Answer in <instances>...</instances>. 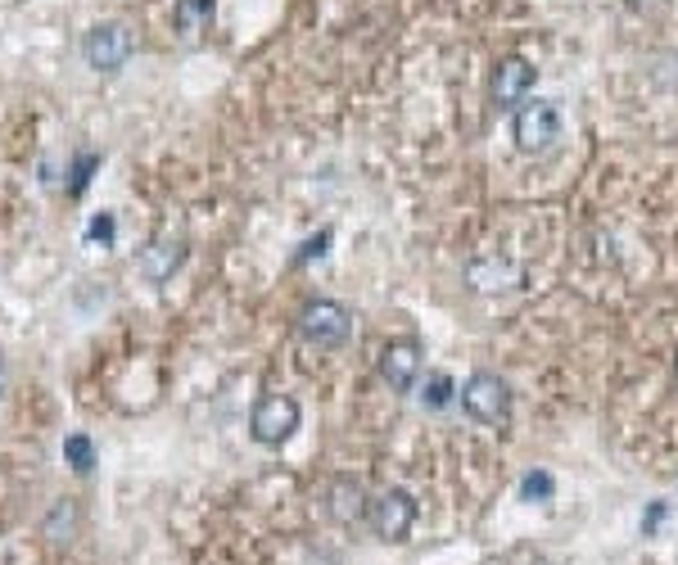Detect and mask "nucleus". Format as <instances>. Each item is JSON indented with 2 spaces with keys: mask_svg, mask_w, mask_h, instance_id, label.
<instances>
[{
  "mask_svg": "<svg viewBox=\"0 0 678 565\" xmlns=\"http://www.w3.org/2000/svg\"><path fill=\"white\" fill-rule=\"evenodd\" d=\"M298 339H304L308 349H344L353 339V313L344 304H335V298H308L304 308H298Z\"/></svg>",
  "mask_w": 678,
  "mask_h": 565,
  "instance_id": "obj_1",
  "label": "nucleus"
},
{
  "mask_svg": "<svg viewBox=\"0 0 678 565\" xmlns=\"http://www.w3.org/2000/svg\"><path fill=\"white\" fill-rule=\"evenodd\" d=\"M511 136H516V149L520 155H547L561 140V113L552 100H524L516 113H511Z\"/></svg>",
  "mask_w": 678,
  "mask_h": 565,
  "instance_id": "obj_2",
  "label": "nucleus"
},
{
  "mask_svg": "<svg viewBox=\"0 0 678 565\" xmlns=\"http://www.w3.org/2000/svg\"><path fill=\"white\" fill-rule=\"evenodd\" d=\"M462 407H466L471 421H479L488 430H502L511 421V385L494 371H475L462 385Z\"/></svg>",
  "mask_w": 678,
  "mask_h": 565,
  "instance_id": "obj_3",
  "label": "nucleus"
},
{
  "mask_svg": "<svg viewBox=\"0 0 678 565\" xmlns=\"http://www.w3.org/2000/svg\"><path fill=\"white\" fill-rule=\"evenodd\" d=\"M298 421H304V411H298V403L290 394H262L249 411V434L262 448H281L294 439Z\"/></svg>",
  "mask_w": 678,
  "mask_h": 565,
  "instance_id": "obj_4",
  "label": "nucleus"
},
{
  "mask_svg": "<svg viewBox=\"0 0 678 565\" xmlns=\"http://www.w3.org/2000/svg\"><path fill=\"white\" fill-rule=\"evenodd\" d=\"M366 520H371L375 539H385V543H407L411 524H417V498H411L407 488H385V494L371 498Z\"/></svg>",
  "mask_w": 678,
  "mask_h": 565,
  "instance_id": "obj_5",
  "label": "nucleus"
},
{
  "mask_svg": "<svg viewBox=\"0 0 678 565\" xmlns=\"http://www.w3.org/2000/svg\"><path fill=\"white\" fill-rule=\"evenodd\" d=\"M136 42L123 23H95L87 36H82V59L95 68V72H118L127 59H132Z\"/></svg>",
  "mask_w": 678,
  "mask_h": 565,
  "instance_id": "obj_6",
  "label": "nucleus"
},
{
  "mask_svg": "<svg viewBox=\"0 0 678 565\" xmlns=\"http://www.w3.org/2000/svg\"><path fill=\"white\" fill-rule=\"evenodd\" d=\"M421 362H426V349H421V339H389V344L381 349V375H385V385L407 394L411 385L421 381Z\"/></svg>",
  "mask_w": 678,
  "mask_h": 565,
  "instance_id": "obj_7",
  "label": "nucleus"
},
{
  "mask_svg": "<svg viewBox=\"0 0 678 565\" xmlns=\"http://www.w3.org/2000/svg\"><path fill=\"white\" fill-rule=\"evenodd\" d=\"M530 87H534L530 59L507 55V59L494 68V104H498V109H511V113H516L524 100H530Z\"/></svg>",
  "mask_w": 678,
  "mask_h": 565,
  "instance_id": "obj_8",
  "label": "nucleus"
},
{
  "mask_svg": "<svg viewBox=\"0 0 678 565\" xmlns=\"http://www.w3.org/2000/svg\"><path fill=\"white\" fill-rule=\"evenodd\" d=\"M181 262H185V240H168V236H159V240H149V245L140 249L136 268H140L145 281L163 285V281H172V272L181 268Z\"/></svg>",
  "mask_w": 678,
  "mask_h": 565,
  "instance_id": "obj_9",
  "label": "nucleus"
},
{
  "mask_svg": "<svg viewBox=\"0 0 678 565\" xmlns=\"http://www.w3.org/2000/svg\"><path fill=\"white\" fill-rule=\"evenodd\" d=\"M366 507H371V498L362 494L358 479H335V484H330V516H335L339 524L366 520Z\"/></svg>",
  "mask_w": 678,
  "mask_h": 565,
  "instance_id": "obj_10",
  "label": "nucleus"
},
{
  "mask_svg": "<svg viewBox=\"0 0 678 565\" xmlns=\"http://www.w3.org/2000/svg\"><path fill=\"white\" fill-rule=\"evenodd\" d=\"M72 530H78V507H72V502L64 498V502H55V511L46 516L42 534H46L50 543H68V539H72Z\"/></svg>",
  "mask_w": 678,
  "mask_h": 565,
  "instance_id": "obj_11",
  "label": "nucleus"
},
{
  "mask_svg": "<svg viewBox=\"0 0 678 565\" xmlns=\"http://www.w3.org/2000/svg\"><path fill=\"white\" fill-rule=\"evenodd\" d=\"M213 19V0H177V27L191 36Z\"/></svg>",
  "mask_w": 678,
  "mask_h": 565,
  "instance_id": "obj_12",
  "label": "nucleus"
},
{
  "mask_svg": "<svg viewBox=\"0 0 678 565\" xmlns=\"http://www.w3.org/2000/svg\"><path fill=\"white\" fill-rule=\"evenodd\" d=\"M64 462L78 471V475H87L91 466H95V448H91V439L87 434H68L64 439Z\"/></svg>",
  "mask_w": 678,
  "mask_h": 565,
  "instance_id": "obj_13",
  "label": "nucleus"
},
{
  "mask_svg": "<svg viewBox=\"0 0 678 565\" xmlns=\"http://www.w3.org/2000/svg\"><path fill=\"white\" fill-rule=\"evenodd\" d=\"M552 494H556V479L547 471H534V475L520 479V498L524 502H552Z\"/></svg>",
  "mask_w": 678,
  "mask_h": 565,
  "instance_id": "obj_14",
  "label": "nucleus"
},
{
  "mask_svg": "<svg viewBox=\"0 0 678 565\" xmlns=\"http://www.w3.org/2000/svg\"><path fill=\"white\" fill-rule=\"evenodd\" d=\"M421 398H426V407H448L452 403V381H448L443 371H434L430 381H426V394Z\"/></svg>",
  "mask_w": 678,
  "mask_h": 565,
  "instance_id": "obj_15",
  "label": "nucleus"
},
{
  "mask_svg": "<svg viewBox=\"0 0 678 565\" xmlns=\"http://www.w3.org/2000/svg\"><path fill=\"white\" fill-rule=\"evenodd\" d=\"M87 240H95V245H113V217H109V213H100V217L87 226Z\"/></svg>",
  "mask_w": 678,
  "mask_h": 565,
  "instance_id": "obj_16",
  "label": "nucleus"
},
{
  "mask_svg": "<svg viewBox=\"0 0 678 565\" xmlns=\"http://www.w3.org/2000/svg\"><path fill=\"white\" fill-rule=\"evenodd\" d=\"M95 163H100L95 155H87V159L78 163V172H72V195H82V191H87V181H91V172H95Z\"/></svg>",
  "mask_w": 678,
  "mask_h": 565,
  "instance_id": "obj_17",
  "label": "nucleus"
},
{
  "mask_svg": "<svg viewBox=\"0 0 678 565\" xmlns=\"http://www.w3.org/2000/svg\"><path fill=\"white\" fill-rule=\"evenodd\" d=\"M326 245H330V231H321L317 240H308L304 249H298V253H294V262H308V258H321V253H326Z\"/></svg>",
  "mask_w": 678,
  "mask_h": 565,
  "instance_id": "obj_18",
  "label": "nucleus"
},
{
  "mask_svg": "<svg viewBox=\"0 0 678 565\" xmlns=\"http://www.w3.org/2000/svg\"><path fill=\"white\" fill-rule=\"evenodd\" d=\"M660 520H665V502H652V511H647V520H643V534H652Z\"/></svg>",
  "mask_w": 678,
  "mask_h": 565,
  "instance_id": "obj_19",
  "label": "nucleus"
},
{
  "mask_svg": "<svg viewBox=\"0 0 678 565\" xmlns=\"http://www.w3.org/2000/svg\"><path fill=\"white\" fill-rule=\"evenodd\" d=\"M5 389H10V366H5V358H0V398H5Z\"/></svg>",
  "mask_w": 678,
  "mask_h": 565,
  "instance_id": "obj_20",
  "label": "nucleus"
},
{
  "mask_svg": "<svg viewBox=\"0 0 678 565\" xmlns=\"http://www.w3.org/2000/svg\"><path fill=\"white\" fill-rule=\"evenodd\" d=\"M674 375H678V362H674Z\"/></svg>",
  "mask_w": 678,
  "mask_h": 565,
  "instance_id": "obj_21",
  "label": "nucleus"
}]
</instances>
